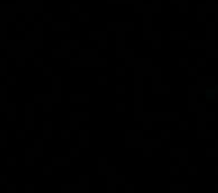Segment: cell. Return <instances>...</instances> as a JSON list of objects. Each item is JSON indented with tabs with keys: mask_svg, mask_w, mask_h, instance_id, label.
Segmentation results:
<instances>
[{
	"mask_svg": "<svg viewBox=\"0 0 218 193\" xmlns=\"http://www.w3.org/2000/svg\"><path fill=\"white\" fill-rule=\"evenodd\" d=\"M106 30L109 33H115L120 30L130 33V32L136 30V23H133V21H109V23H106Z\"/></svg>",
	"mask_w": 218,
	"mask_h": 193,
	"instance_id": "6da1fadb",
	"label": "cell"
},
{
	"mask_svg": "<svg viewBox=\"0 0 218 193\" xmlns=\"http://www.w3.org/2000/svg\"><path fill=\"white\" fill-rule=\"evenodd\" d=\"M215 29H217V23L215 21L214 23H209V21L205 23V38H206L205 41L208 42V48H215L217 47V42H215L217 32H215Z\"/></svg>",
	"mask_w": 218,
	"mask_h": 193,
	"instance_id": "7a4b0ae2",
	"label": "cell"
},
{
	"mask_svg": "<svg viewBox=\"0 0 218 193\" xmlns=\"http://www.w3.org/2000/svg\"><path fill=\"white\" fill-rule=\"evenodd\" d=\"M197 93H196V88H194V84H188L187 85V111L190 114H196V105H197Z\"/></svg>",
	"mask_w": 218,
	"mask_h": 193,
	"instance_id": "3957f363",
	"label": "cell"
},
{
	"mask_svg": "<svg viewBox=\"0 0 218 193\" xmlns=\"http://www.w3.org/2000/svg\"><path fill=\"white\" fill-rule=\"evenodd\" d=\"M169 39L172 42H187L190 39V33L188 30H170Z\"/></svg>",
	"mask_w": 218,
	"mask_h": 193,
	"instance_id": "277c9868",
	"label": "cell"
},
{
	"mask_svg": "<svg viewBox=\"0 0 218 193\" xmlns=\"http://www.w3.org/2000/svg\"><path fill=\"white\" fill-rule=\"evenodd\" d=\"M100 57V50L99 48H81L79 50V59L90 60V59H97Z\"/></svg>",
	"mask_w": 218,
	"mask_h": 193,
	"instance_id": "5b68a950",
	"label": "cell"
},
{
	"mask_svg": "<svg viewBox=\"0 0 218 193\" xmlns=\"http://www.w3.org/2000/svg\"><path fill=\"white\" fill-rule=\"evenodd\" d=\"M79 147L82 150H87L91 147V132L87 130V129H82L79 132Z\"/></svg>",
	"mask_w": 218,
	"mask_h": 193,
	"instance_id": "8992f818",
	"label": "cell"
},
{
	"mask_svg": "<svg viewBox=\"0 0 218 193\" xmlns=\"http://www.w3.org/2000/svg\"><path fill=\"white\" fill-rule=\"evenodd\" d=\"M187 48L188 50H206L208 42L205 39H188L187 41Z\"/></svg>",
	"mask_w": 218,
	"mask_h": 193,
	"instance_id": "52a82bcc",
	"label": "cell"
},
{
	"mask_svg": "<svg viewBox=\"0 0 218 193\" xmlns=\"http://www.w3.org/2000/svg\"><path fill=\"white\" fill-rule=\"evenodd\" d=\"M79 187H81V193L91 192V178L88 174L79 175Z\"/></svg>",
	"mask_w": 218,
	"mask_h": 193,
	"instance_id": "ba28073f",
	"label": "cell"
},
{
	"mask_svg": "<svg viewBox=\"0 0 218 193\" xmlns=\"http://www.w3.org/2000/svg\"><path fill=\"white\" fill-rule=\"evenodd\" d=\"M197 84L203 85V87H214L217 84V78L215 75H197Z\"/></svg>",
	"mask_w": 218,
	"mask_h": 193,
	"instance_id": "9c48e42d",
	"label": "cell"
},
{
	"mask_svg": "<svg viewBox=\"0 0 218 193\" xmlns=\"http://www.w3.org/2000/svg\"><path fill=\"white\" fill-rule=\"evenodd\" d=\"M97 165H99V171H97V174L100 177L106 175V169L109 166V157L108 156H99V159H97Z\"/></svg>",
	"mask_w": 218,
	"mask_h": 193,
	"instance_id": "30bf717a",
	"label": "cell"
},
{
	"mask_svg": "<svg viewBox=\"0 0 218 193\" xmlns=\"http://www.w3.org/2000/svg\"><path fill=\"white\" fill-rule=\"evenodd\" d=\"M196 138L197 139H211V141H214L215 138H217V132H215V129H206V130H202V132H196Z\"/></svg>",
	"mask_w": 218,
	"mask_h": 193,
	"instance_id": "8fae6325",
	"label": "cell"
},
{
	"mask_svg": "<svg viewBox=\"0 0 218 193\" xmlns=\"http://www.w3.org/2000/svg\"><path fill=\"white\" fill-rule=\"evenodd\" d=\"M70 102L72 103H82V105H87L91 102V96L88 93H82V94H73L70 96Z\"/></svg>",
	"mask_w": 218,
	"mask_h": 193,
	"instance_id": "7c38bea8",
	"label": "cell"
},
{
	"mask_svg": "<svg viewBox=\"0 0 218 193\" xmlns=\"http://www.w3.org/2000/svg\"><path fill=\"white\" fill-rule=\"evenodd\" d=\"M170 192L172 193H188L190 192V186L187 183H173L170 184Z\"/></svg>",
	"mask_w": 218,
	"mask_h": 193,
	"instance_id": "4fadbf2b",
	"label": "cell"
},
{
	"mask_svg": "<svg viewBox=\"0 0 218 193\" xmlns=\"http://www.w3.org/2000/svg\"><path fill=\"white\" fill-rule=\"evenodd\" d=\"M108 36H109V32L108 30H102V34H100V38H99V50L100 51H106L109 48L108 47Z\"/></svg>",
	"mask_w": 218,
	"mask_h": 193,
	"instance_id": "5bb4252c",
	"label": "cell"
},
{
	"mask_svg": "<svg viewBox=\"0 0 218 193\" xmlns=\"http://www.w3.org/2000/svg\"><path fill=\"white\" fill-rule=\"evenodd\" d=\"M145 145H148V147H151L154 150H157V148H161V147H163V139H161V138H148V139H145Z\"/></svg>",
	"mask_w": 218,
	"mask_h": 193,
	"instance_id": "9a60e30c",
	"label": "cell"
},
{
	"mask_svg": "<svg viewBox=\"0 0 218 193\" xmlns=\"http://www.w3.org/2000/svg\"><path fill=\"white\" fill-rule=\"evenodd\" d=\"M117 183L114 180V175H108V180H106V192L109 193H117L118 192V187Z\"/></svg>",
	"mask_w": 218,
	"mask_h": 193,
	"instance_id": "2e32d148",
	"label": "cell"
},
{
	"mask_svg": "<svg viewBox=\"0 0 218 193\" xmlns=\"http://www.w3.org/2000/svg\"><path fill=\"white\" fill-rule=\"evenodd\" d=\"M72 118H76L78 121H90L91 120V114L88 111H82V112H72Z\"/></svg>",
	"mask_w": 218,
	"mask_h": 193,
	"instance_id": "e0dca14e",
	"label": "cell"
},
{
	"mask_svg": "<svg viewBox=\"0 0 218 193\" xmlns=\"http://www.w3.org/2000/svg\"><path fill=\"white\" fill-rule=\"evenodd\" d=\"M188 153V147H173L169 150V156L170 157H179L181 154Z\"/></svg>",
	"mask_w": 218,
	"mask_h": 193,
	"instance_id": "ac0fdd59",
	"label": "cell"
},
{
	"mask_svg": "<svg viewBox=\"0 0 218 193\" xmlns=\"http://www.w3.org/2000/svg\"><path fill=\"white\" fill-rule=\"evenodd\" d=\"M170 93H172V85L161 84L159 88V94H157V96H170Z\"/></svg>",
	"mask_w": 218,
	"mask_h": 193,
	"instance_id": "d6986e66",
	"label": "cell"
},
{
	"mask_svg": "<svg viewBox=\"0 0 218 193\" xmlns=\"http://www.w3.org/2000/svg\"><path fill=\"white\" fill-rule=\"evenodd\" d=\"M206 51V59L208 60H218V48H208Z\"/></svg>",
	"mask_w": 218,
	"mask_h": 193,
	"instance_id": "ffe728a7",
	"label": "cell"
},
{
	"mask_svg": "<svg viewBox=\"0 0 218 193\" xmlns=\"http://www.w3.org/2000/svg\"><path fill=\"white\" fill-rule=\"evenodd\" d=\"M151 5H152V14H161L163 0H151Z\"/></svg>",
	"mask_w": 218,
	"mask_h": 193,
	"instance_id": "44dd1931",
	"label": "cell"
},
{
	"mask_svg": "<svg viewBox=\"0 0 218 193\" xmlns=\"http://www.w3.org/2000/svg\"><path fill=\"white\" fill-rule=\"evenodd\" d=\"M188 165H190V157H188V153L181 154V156H179V166H181V168H187Z\"/></svg>",
	"mask_w": 218,
	"mask_h": 193,
	"instance_id": "7402d4cb",
	"label": "cell"
},
{
	"mask_svg": "<svg viewBox=\"0 0 218 193\" xmlns=\"http://www.w3.org/2000/svg\"><path fill=\"white\" fill-rule=\"evenodd\" d=\"M90 21H91V14H90V12H81V14H79V23L88 24Z\"/></svg>",
	"mask_w": 218,
	"mask_h": 193,
	"instance_id": "603a6c76",
	"label": "cell"
},
{
	"mask_svg": "<svg viewBox=\"0 0 218 193\" xmlns=\"http://www.w3.org/2000/svg\"><path fill=\"white\" fill-rule=\"evenodd\" d=\"M134 56H136V51H134V48H126V50H124V52H123V59H124V60L134 59Z\"/></svg>",
	"mask_w": 218,
	"mask_h": 193,
	"instance_id": "cb8c5ba5",
	"label": "cell"
},
{
	"mask_svg": "<svg viewBox=\"0 0 218 193\" xmlns=\"http://www.w3.org/2000/svg\"><path fill=\"white\" fill-rule=\"evenodd\" d=\"M197 174H199V166L197 165H188L187 166V175L196 177Z\"/></svg>",
	"mask_w": 218,
	"mask_h": 193,
	"instance_id": "d4e9b609",
	"label": "cell"
},
{
	"mask_svg": "<svg viewBox=\"0 0 218 193\" xmlns=\"http://www.w3.org/2000/svg\"><path fill=\"white\" fill-rule=\"evenodd\" d=\"M126 92H127L126 84H120V83L115 84V94H117V96H124Z\"/></svg>",
	"mask_w": 218,
	"mask_h": 193,
	"instance_id": "484cf974",
	"label": "cell"
},
{
	"mask_svg": "<svg viewBox=\"0 0 218 193\" xmlns=\"http://www.w3.org/2000/svg\"><path fill=\"white\" fill-rule=\"evenodd\" d=\"M188 120H181L179 118V121H178V130L179 132H188Z\"/></svg>",
	"mask_w": 218,
	"mask_h": 193,
	"instance_id": "4316f807",
	"label": "cell"
},
{
	"mask_svg": "<svg viewBox=\"0 0 218 193\" xmlns=\"http://www.w3.org/2000/svg\"><path fill=\"white\" fill-rule=\"evenodd\" d=\"M208 129V123L205 120H196V132H202Z\"/></svg>",
	"mask_w": 218,
	"mask_h": 193,
	"instance_id": "83f0119b",
	"label": "cell"
},
{
	"mask_svg": "<svg viewBox=\"0 0 218 193\" xmlns=\"http://www.w3.org/2000/svg\"><path fill=\"white\" fill-rule=\"evenodd\" d=\"M160 138H161L163 141H170V139H172V130H169V129L160 130Z\"/></svg>",
	"mask_w": 218,
	"mask_h": 193,
	"instance_id": "f1b7e54d",
	"label": "cell"
},
{
	"mask_svg": "<svg viewBox=\"0 0 218 193\" xmlns=\"http://www.w3.org/2000/svg\"><path fill=\"white\" fill-rule=\"evenodd\" d=\"M142 156H143V157H146V159H151L152 156H154V148L148 147V145H145V147L142 148Z\"/></svg>",
	"mask_w": 218,
	"mask_h": 193,
	"instance_id": "f546056e",
	"label": "cell"
},
{
	"mask_svg": "<svg viewBox=\"0 0 218 193\" xmlns=\"http://www.w3.org/2000/svg\"><path fill=\"white\" fill-rule=\"evenodd\" d=\"M199 75V69L197 66H188L187 67V76L188 78H194V76Z\"/></svg>",
	"mask_w": 218,
	"mask_h": 193,
	"instance_id": "4dcf8cb0",
	"label": "cell"
},
{
	"mask_svg": "<svg viewBox=\"0 0 218 193\" xmlns=\"http://www.w3.org/2000/svg\"><path fill=\"white\" fill-rule=\"evenodd\" d=\"M114 180H115V183H117V184H126L127 183V177L124 175V174H115V175H114Z\"/></svg>",
	"mask_w": 218,
	"mask_h": 193,
	"instance_id": "1f68e13d",
	"label": "cell"
},
{
	"mask_svg": "<svg viewBox=\"0 0 218 193\" xmlns=\"http://www.w3.org/2000/svg\"><path fill=\"white\" fill-rule=\"evenodd\" d=\"M169 174L173 177H179L181 175V166H179V165H172V166L169 168Z\"/></svg>",
	"mask_w": 218,
	"mask_h": 193,
	"instance_id": "d6a6232c",
	"label": "cell"
},
{
	"mask_svg": "<svg viewBox=\"0 0 218 193\" xmlns=\"http://www.w3.org/2000/svg\"><path fill=\"white\" fill-rule=\"evenodd\" d=\"M142 123H143V130H145V132H150V130H152V129H154V121H151V120H148V118H143Z\"/></svg>",
	"mask_w": 218,
	"mask_h": 193,
	"instance_id": "836d02e7",
	"label": "cell"
},
{
	"mask_svg": "<svg viewBox=\"0 0 218 193\" xmlns=\"http://www.w3.org/2000/svg\"><path fill=\"white\" fill-rule=\"evenodd\" d=\"M115 75L118 78H123V76L127 75V67L126 66H117L115 67Z\"/></svg>",
	"mask_w": 218,
	"mask_h": 193,
	"instance_id": "e575fe53",
	"label": "cell"
},
{
	"mask_svg": "<svg viewBox=\"0 0 218 193\" xmlns=\"http://www.w3.org/2000/svg\"><path fill=\"white\" fill-rule=\"evenodd\" d=\"M196 21H197V23H200V24H205V23L208 21V18H206V12H196Z\"/></svg>",
	"mask_w": 218,
	"mask_h": 193,
	"instance_id": "d590c367",
	"label": "cell"
},
{
	"mask_svg": "<svg viewBox=\"0 0 218 193\" xmlns=\"http://www.w3.org/2000/svg\"><path fill=\"white\" fill-rule=\"evenodd\" d=\"M190 66V61H188V57H179L178 59V67H184V69H187V67Z\"/></svg>",
	"mask_w": 218,
	"mask_h": 193,
	"instance_id": "8d00e7d4",
	"label": "cell"
},
{
	"mask_svg": "<svg viewBox=\"0 0 218 193\" xmlns=\"http://www.w3.org/2000/svg\"><path fill=\"white\" fill-rule=\"evenodd\" d=\"M196 66H197V69H203V67H206V66H208V59H203V57L196 59Z\"/></svg>",
	"mask_w": 218,
	"mask_h": 193,
	"instance_id": "74e56055",
	"label": "cell"
},
{
	"mask_svg": "<svg viewBox=\"0 0 218 193\" xmlns=\"http://www.w3.org/2000/svg\"><path fill=\"white\" fill-rule=\"evenodd\" d=\"M115 111H117L118 114H123V112L127 111V105L124 102H118V103H115Z\"/></svg>",
	"mask_w": 218,
	"mask_h": 193,
	"instance_id": "f35d334b",
	"label": "cell"
},
{
	"mask_svg": "<svg viewBox=\"0 0 218 193\" xmlns=\"http://www.w3.org/2000/svg\"><path fill=\"white\" fill-rule=\"evenodd\" d=\"M97 84L100 85V87H106L109 84V78L106 75H99L97 78Z\"/></svg>",
	"mask_w": 218,
	"mask_h": 193,
	"instance_id": "ab89813d",
	"label": "cell"
},
{
	"mask_svg": "<svg viewBox=\"0 0 218 193\" xmlns=\"http://www.w3.org/2000/svg\"><path fill=\"white\" fill-rule=\"evenodd\" d=\"M63 47H64V48H67V50H78V48H79V42H78V41H72V42H64L63 43Z\"/></svg>",
	"mask_w": 218,
	"mask_h": 193,
	"instance_id": "60d3db41",
	"label": "cell"
},
{
	"mask_svg": "<svg viewBox=\"0 0 218 193\" xmlns=\"http://www.w3.org/2000/svg\"><path fill=\"white\" fill-rule=\"evenodd\" d=\"M205 156H208V157H217V150H215V147H206V148H205Z\"/></svg>",
	"mask_w": 218,
	"mask_h": 193,
	"instance_id": "b9f144b4",
	"label": "cell"
},
{
	"mask_svg": "<svg viewBox=\"0 0 218 193\" xmlns=\"http://www.w3.org/2000/svg\"><path fill=\"white\" fill-rule=\"evenodd\" d=\"M63 190H64V192H79V193H81V187H79V184H78V186H75V184L64 186V187H63Z\"/></svg>",
	"mask_w": 218,
	"mask_h": 193,
	"instance_id": "7bdbcfd3",
	"label": "cell"
},
{
	"mask_svg": "<svg viewBox=\"0 0 218 193\" xmlns=\"http://www.w3.org/2000/svg\"><path fill=\"white\" fill-rule=\"evenodd\" d=\"M126 187H124V192L126 193H134V190H136V184L134 183H126Z\"/></svg>",
	"mask_w": 218,
	"mask_h": 193,
	"instance_id": "ee69618b",
	"label": "cell"
},
{
	"mask_svg": "<svg viewBox=\"0 0 218 193\" xmlns=\"http://www.w3.org/2000/svg\"><path fill=\"white\" fill-rule=\"evenodd\" d=\"M70 129H72V130H79V121H78L76 118H72V121H70Z\"/></svg>",
	"mask_w": 218,
	"mask_h": 193,
	"instance_id": "f6af8a7d",
	"label": "cell"
},
{
	"mask_svg": "<svg viewBox=\"0 0 218 193\" xmlns=\"http://www.w3.org/2000/svg\"><path fill=\"white\" fill-rule=\"evenodd\" d=\"M106 3L111 6H123V2L121 0H106Z\"/></svg>",
	"mask_w": 218,
	"mask_h": 193,
	"instance_id": "bcb514c9",
	"label": "cell"
},
{
	"mask_svg": "<svg viewBox=\"0 0 218 193\" xmlns=\"http://www.w3.org/2000/svg\"><path fill=\"white\" fill-rule=\"evenodd\" d=\"M55 29L57 30H70V24H57Z\"/></svg>",
	"mask_w": 218,
	"mask_h": 193,
	"instance_id": "7dc6e473",
	"label": "cell"
},
{
	"mask_svg": "<svg viewBox=\"0 0 218 193\" xmlns=\"http://www.w3.org/2000/svg\"><path fill=\"white\" fill-rule=\"evenodd\" d=\"M70 156H72V157H79V156H81L79 148H72V150H70Z\"/></svg>",
	"mask_w": 218,
	"mask_h": 193,
	"instance_id": "c3c4849f",
	"label": "cell"
},
{
	"mask_svg": "<svg viewBox=\"0 0 218 193\" xmlns=\"http://www.w3.org/2000/svg\"><path fill=\"white\" fill-rule=\"evenodd\" d=\"M55 163H57V165H69L70 160L69 159H57L55 160Z\"/></svg>",
	"mask_w": 218,
	"mask_h": 193,
	"instance_id": "681fc988",
	"label": "cell"
},
{
	"mask_svg": "<svg viewBox=\"0 0 218 193\" xmlns=\"http://www.w3.org/2000/svg\"><path fill=\"white\" fill-rule=\"evenodd\" d=\"M79 5H72V6H70V11H72V12H73V14H78V12H79Z\"/></svg>",
	"mask_w": 218,
	"mask_h": 193,
	"instance_id": "f907efd6",
	"label": "cell"
},
{
	"mask_svg": "<svg viewBox=\"0 0 218 193\" xmlns=\"http://www.w3.org/2000/svg\"><path fill=\"white\" fill-rule=\"evenodd\" d=\"M214 17H215V23L218 24V3H215V12H214Z\"/></svg>",
	"mask_w": 218,
	"mask_h": 193,
	"instance_id": "816d5d0a",
	"label": "cell"
},
{
	"mask_svg": "<svg viewBox=\"0 0 218 193\" xmlns=\"http://www.w3.org/2000/svg\"><path fill=\"white\" fill-rule=\"evenodd\" d=\"M214 147H215V150H217V157H218V138L214 139Z\"/></svg>",
	"mask_w": 218,
	"mask_h": 193,
	"instance_id": "f5cc1de1",
	"label": "cell"
},
{
	"mask_svg": "<svg viewBox=\"0 0 218 193\" xmlns=\"http://www.w3.org/2000/svg\"><path fill=\"white\" fill-rule=\"evenodd\" d=\"M179 2H181V0H169V3H170L172 6H173V5H176V6H178V5H179Z\"/></svg>",
	"mask_w": 218,
	"mask_h": 193,
	"instance_id": "db71d44e",
	"label": "cell"
},
{
	"mask_svg": "<svg viewBox=\"0 0 218 193\" xmlns=\"http://www.w3.org/2000/svg\"><path fill=\"white\" fill-rule=\"evenodd\" d=\"M61 135H63V138H66V139H67V138H70V132H67V130H64Z\"/></svg>",
	"mask_w": 218,
	"mask_h": 193,
	"instance_id": "11a10c76",
	"label": "cell"
},
{
	"mask_svg": "<svg viewBox=\"0 0 218 193\" xmlns=\"http://www.w3.org/2000/svg\"><path fill=\"white\" fill-rule=\"evenodd\" d=\"M214 174H215V175L218 177V165H217V166H215V168H214Z\"/></svg>",
	"mask_w": 218,
	"mask_h": 193,
	"instance_id": "9f6ffc18",
	"label": "cell"
},
{
	"mask_svg": "<svg viewBox=\"0 0 218 193\" xmlns=\"http://www.w3.org/2000/svg\"><path fill=\"white\" fill-rule=\"evenodd\" d=\"M214 190H215V192L218 193V183H217V184H215V186H214Z\"/></svg>",
	"mask_w": 218,
	"mask_h": 193,
	"instance_id": "6f0895ef",
	"label": "cell"
}]
</instances>
